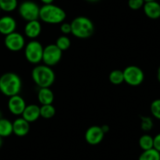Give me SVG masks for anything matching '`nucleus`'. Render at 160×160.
Segmentation results:
<instances>
[{"mask_svg":"<svg viewBox=\"0 0 160 160\" xmlns=\"http://www.w3.org/2000/svg\"><path fill=\"white\" fill-rule=\"evenodd\" d=\"M26 106L25 101L19 94L10 97L8 101L9 111L14 115H22Z\"/></svg>","mask_w":160,"mask_h":160,"instance_id":"9b49d317","label":"nucleus"},{"mask_svg":"<svg viewBox=\"0 0 160 160\" xmlns=\"http://www.w3.org/2000/svg\"><path fill=\"white\" fill-rule=\"evenodd\" d=\"M32 78L39 88H50L55 82L56 75L51 68L43 64L34 68L32 72Z\"/></svg>","mask_w":160,"mask_h":160,"instance_id":"f03ea898","label":"nucleus"},{"mask_svg":"<svg viewBox=\"0 0 160 160\" xmlns=\"http://www.w3.org/2000/svg\"><path fill=\"white\" fill-rule=\"evenodd\" d=\"M2 118V112H0V118Z\"/></svg>","mask_w":160,"mask_h":160,"instance_id":"c9c22d12","label":"nucleus"},{"mask_svg":"<svg viewBox=\"0 0 160 160\" xmlns=\"http://www.w3.org/2000/svg\"><path fill=\"white\" fill-rule=\"evenodd\" d=\"M18 7V0H0V8L5 12H12Z\"/></svg>","mask_w":160,"mask_h":160,"instance_id":"5701e85b","label":"nucleus"},{"mask_svg":"<svg viewBox=\"0 0 160 160\" xmlns=\"http://www.w3.org/2000/svg\"><path fill=\"white\" fill-rule=\"evenodd\" d=\"M61 32H62L64 35H68V34L72 33V26H71V23H62L60 27Z\"/></svg>","mask_w":160,"mask_h":160,"instance_id":"cd10ccee","label":"nucleus"},{"mask_svg":"<svg viewBox=\"0 0 160 160\" xmlns=\"http://www.w3.org/2000/svg\"><path fill=\"white\" fill-rule=\"evenodd\" d=\"M153 138L149 134L142 135L139 139V146L143 151L153 148Z\"/></svg>","mask_w":160,"mask_h":160,"instance_id":"4be33fe9","label":"nucleus"},{"mask_svg":"<svg viewBox=\"0 0 160 160\" xmlns=\"http://www.w3.org/2000/svg\"><path fill=\"white\" fill-rule=\"evenodd\" d=\"M4 44L9 50L12 52H18L25 47V39L21 33L13 32L6 35Z\"/></svg>","mask_w":160,"mask_h":160,"instance_id":"1a4fd4ad","label":"nucleus"},{"mask_svg":"<svg viewBox=\"0 0 160 160\" xmlns=\"http://www.w3.org/2000/svg\"><path fill=\"white\" fill-rule=\"evenodd\" d=\"M1 10H1V8H0V12H1Z\"/></svg>","mask_w":160,"mask_h":160,"instance_id":"e433bc0d","label":"nucleus"},{"mask_svg":"<svg viewBox=\"0 0 160 160\" xmlns=\"http://www.w3.org/2000/svg\"><path fill=\"white\" fill-rule=\"evenodd\" d=\"M105 133L99 126H92L87 129L85 133V139L90 145L99 144L104 139Z\"/></svg>","mask_w":160,"mask_h":160,"instance_id":"9d476101","label":"nucleus"},{"mask_svg":"<svg viewBox=\"0 0 160 160\" xmlns=\"http://www.w3.org/2000/svg\"><path fill=\"white\" fill-rule=\"evenodd\" d=\"M21 115L22 118L30 123L35 122L40 117V107L34 104L27 105Z\"/></svg>","mask_w":160,"mask_h":160,"instance_id":"dca6fc26","label":"nucleus"},{"mask_svg":"<svg viewBox=\"0 0 160 160\" xmlns=\"http://www.w3.org/2000/svg\"><path fill=\"white\" fill-rule=\"evenodd\" d=\"M40 7L33 1H24L18 8L20 16L27 22L36 21L39 18Z\"/></svg>","mask_w":160,"mask_h":160,"instance_id":"0eeeda50","label":"nucleus"},{"mask_svg":"<svg viewBox=\"0 0 160 160\" xmlns=\"http://www.w3.org/2000/svg\"><path fill=\"white\" fill-rule=\"evenodd\" d=\"M55 45L61 50V51H65L68 50L71 46V40L66 35H62V36L58 37L56 41Z\"/></svg>","mask_w":160,"mask_h":160,"instance_id":"b1692460","label":"nucleus"},{"mask_svg":"<svg viewBox=\"0 0 160 160\" xmlns=\"http://www.w3.org/2000/svg\"><path fill=\"white\" fill-rule=\"evenodd\" d=\"M44 47L38 41L32 40L24 47V55L29 63L33 64H39L42 61Z\"/></svg>","mask_w":160,"mask_h":160,"instance_id":"39448f33","label":"nucleus"},{"mask_svg":"<svg viewBox=\"0 0 160 160\" xmlns=\"http://www.w3.org/2000/svg\"><path fill=\"white\" fill-rule=\"evenodd\" d=\"M30 131V122L24 118H18L13 122V133L18 137H24Z\"/></svg>","mask_w":160,"mask_h":160,"instance_id":"f8f14e48","label":"nucleus"},{"mask_svg":"<svg viewBox=\"0 0 160 160\" xmlns=\"http://www.w3.org/2000/svg\"><path fill=\"white\" fill-rule=\"evenodd\" d=\"M13 133V122L7 118H0V137L7 138Z\"/></svg>","mask_w":160,"mask_h":160,"instance_id":"a211bd4d","label":"nucleus"},{"mask_svg":"<svg viewBox=\"0 0 160 160\" xmlns=\"http://www.w3.org/2000/svg\"><path fill=\"white\" fill-rule=\"evenodd\" d=\"M144 2H151V1H155V0H144Z\"/></svg>","mask_w":160,"mask_h":160,"instance_id":"f704fd0d","label":"nucleus"},{"mask_svg":"<svg viewBox=\"0 0 160 160\" xmlns=\"http://www.w3.org/2000/svg\"><path fill=\"white\" fill-rule=\"evenodd\" d=\"M38 99L42 105L52 104L53 100H54V94L49 87L39 88V90L38 92Z\"/></svg>","mask_w":160,"mask_h":160,"instance_id":"f3484780","label":"nucleus"},{"mask_svg":"<svg viewBox=\"0 0 160 160\" xmlns=\"http://www.w3.org/2000/svg\"><path fill=\"white\" fill-rule=\"evenodd\" d=\"M87 1H88V2H95L99 1V0H87Z\"/></svg>","mask_w":160,"mask_h":160,"instance_id":"72a5a7b5","label":"nucleus"},{"mask_svg":"<svg viewBox=\"0 0 160 160\" xmlns=\"http://www.w3.org/2000/svg\"><path fill=\"white\" fill-rule=\"evenodd\" d=\"M62 53L63 52L55 44H50L44 47L42 54V61L44 64L49 67L58 64L62 58Z\"/></svg>","mask_w":160,"mask_h":160,"instance_id":"6e6552de","label":"nucleus"},{"mask_svg":"<svg viewBox=\"0 0 160 160\" xmlns=\"http://www.w3.org/2000/svg\"><path fill=\"white\" fill-rule=\"evenodd\" d=\"M108 79L111 83L114 84V85L122 84L124 82L123 72L121 70H118V69L112 71L109 74Z\"/></svg>","mask_w":160,"mask_h":160,"instance_id":"6ab92c4d","label":"nucleus"},{"mask_svg":"<svg viewBox=\"0 0 160 160\" xmlns=\"http://www.w3.org/2000/svg\"><path fill=\"white\" fill-rule=\"evenodd\" d=\"M42 32V25L38 20L28 21L24 27V34L26 36L32 39H35L39 36Z\"/></svg>","mask_w":160,"mask_h":160,"instance_id":"4468645a","label":"nucleus"},{"mask_svg":"<svg viewBox=\"0 0 160 160\" xmlns=\"http://www.w3.org/2000/svg\"><path fill=\"white\" fill-rule=\"evenodd\" d=\"M72 34L78 38H88L94 32V24L90 18L80 16L75 18L71 22Z\"/></svg>","mask_w":160,"mask_h":160,"instance_id":"7ed1b4c3","label":"nucleus"},{"mask_svg":"<svg viewBox=\"0 0 160 160\" xmlns=\"http://www.w3.org/2000/svg\"><path fill=\"white\" fill-rule=\"evenodd\" d=\"M154 144H153V148L157 150L158 152H160V133L155 135L153 138Z\"/></svg>","mask_w":160,"mask_h":160,"instance_id":"c85d7f7f","label":"nucleus"},{"mask_svg":"<svg viewBox=\"0 0 160 160\" xmlns=\"http://www.w3.org/2000/svg\"><path fill=\"white\" fill-rule=\"evenodd\" d=\"M56 114V108L53 104H46L40 107V116L45 119L52 118Z\"/></svg>","mask_w":160,"mask_h":160,"instance_id":"aec40b11","label":"nucleus"},{"mask_svg":"<svg viewBox=\"0 0 160 160\" xmlns=\"http://www.w3.org/2000/svg\"><path fill=\"white\" fill-rule=\"evenodd\" d=\"M2 145V137H0V148H1Z\"/></svg>","mask_w":160,"mask_h":160,"instance_id":"473e14b6","label":"nucleus"},{"mask_svg":"<svg viewBox=\"0 0 160 160\" xmlns=\"http://www.w3.org/2000/svg\"><path fill=\"white\" fill-rule=\"evenodd\" d=\"M144 0H128V7L133 10H138L144 5Z\"/></svg>","mask_w":160,"mask_h":160,"instance_id":"bb28decb","label":"nucleus"},{"mask_svg":"<svg viewBox=\"0 0 160 160\" xmlns=\"http://www.w3.org/2000/svg\"><path fill=\"white\" fill-rule=\"evenodd\" d=\"M143 9L144 14L150 19L156 20L160 18V4L156 0L144 2Z\"/></svg>","mask_w":160,"mask_h":160,"instance_id":"2eb2a0df","label":"nucleus"},{"mask_svg":"<svg viewBox=\"0 0 160 160\" xmlns=\"http://www.w3.org/2000/svg\"><path fill=\"white\" fill-rule=\"evenodd\" d=\"M124 82L131 87H138L144 79V73L141 68L136 65H130L123 71Z\"/></svg>","mask_w":160,"mask_h":160,"instance_id":"423d86ee","label":"nucleus"},{"mask_svg":"<svg viewBox=\"0 0 160 160\" xmlns=\"http://www.w3.org/2000/svg\"><path fill=\"white\" fill-rule=\"evenodd\" d=\"M138 160H160V152L155 148L143 151Z\"/></svg>","mask_w":160,"mask_h":160,"instance_id":"412c9836","label":"nucleus"},{"mask_svg":"<svg viewBox=\"0 0 160 160\" xmlns=\"http://www.w3.org/2000/svg\"><path fill=\"white\" fill-rule=\"evenodd\" d=\"M22 88V82L18 74L7 72L0 77V91L5 96L13 97L18 95Z\"/></svg>","mask_w":160,"mask_h":160,"instance_id":"f257e3e1","label":"nucleus"},{"mask_svg":"<svg viewBox=\"0 0 160 160\" xmlns=\"http://www.w3.org/2000/svg\"><path fill=\"white\" fill-rule=\"evenodd\" d=\"M150 110L152 115L155 118L160 120V98L152 101L150 105Z\"/></svg>","mask_w":160,"mask_h":160,"instance_id":"a878e982","label":"nucleus"},{"mask_svg":"<svg viewBox=\"0 0 160 160\" xmlns=\"http://www.w3.org/2000/svg\"><path fill=\"white\" fill-rule=\"evenodd\" d=\"M157 79L160 82V66L158 67V70H157Z\"/></svg>","mask_w":160,"mask_h":160,"instance_id":"2f4dec72","label":"nucleus"},{"mask_svg":"<svg viewBox=\"0 0 160 160\" xmlns=\"http://www.w3.org/2000/svg\"><path fill=\"white\" fill-rule=\"evenodd\" d=\"M17 28V22L13 18L10 16H4L0 18V33L6 35L15 32Z\"/></svg>","mask_w":160,"mask_h":160,"instance_id":"ddd939ff","label":"nucleus"},{"mask_svg":"<svg viewBox=\"0 0 160 160\" xmlns=\"http://www.w3.org/2000/svg\"><path fill=\"white\" fill-rule=\"evenodd\" d=\"M65 18V11L53 3L43 5L40 7L39 19L43 22L50 24H62Z\"/></svg>","mask_w":160,"mask_h":160,"instance_id":"20e7f679","label":"nucleus"},{"mask_svg":"<svg viewBox=\"0 0 160 160\" xmlns=\"http://www.w3.org/2000/svg\"><path fill=\"white\" fill-rule=\"evenodd\" d=\"M141 128L143 131L148 132L153 128V120L151 117L142 116L141 118Z\"/></svg>","mask_w":160,"mask_h":160,"instance_id":"393cba45","label":"nucleus"},{"mask_svg":"<svg viewBox=\"0 0 160 160\" xmlns=\"http://www.w3.org/2000/svg\"><path fill=\"white\" fill-rule=\"evenodd\" d=\"M101 129L102 130L104 131V133H108L109 131V127L108 125H104V126H101Z\"/></svg>","mask_w":160,"mask_h":160,"instance_id":"7c9ffc66","label":"nucleus"},{"mask_svg":"<svg viewBox=\"0 0 160 160\" xmlns=\"http://www.w3.org/2000/svg\"><path fill=\"white\" fill-rule=\"evenodd\" d=\"M44 5H47V4H52L54 0H40Z\"/></svg>","mask_w":160,"mask_h":160,"instance_id":"c756f323","label":"nucleus"}]
</instances>
